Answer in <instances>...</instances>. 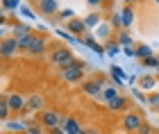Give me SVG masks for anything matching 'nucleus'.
Listing matches in <instances>:
<instances>
[{
  "mask_svg": "<svg viewBox=\"0 0 159 134\" xmlns=\"http://www.w3.org/2000/svg\"><path fill=\"white\" fill-rule=\"evenodd\" d=\"M105 80H89V82H84L82 84V91L86 96H91V98H100L102 96V91H105Z\"/></svg>",
  "mask_w": 159,
  "mask_h": 134,
  "instance_id": "nucleus-4",
  "label": "nucleus"
},
{
  "mask_svg": "<svg viewBox=\"0 0 159 134\" xmlns=\"http://www.w3.org/2000/svg\"><path fill=\"white\" fill-rule=\"evenodd\" d=\"M64 118L59 116V111L57 109H43L41 111V125L46 130H52V127H59Z\"/></svg>",
  "mask_w": 159,
  "mask_h": 134,
  "instance_id": "nucleus-3",
  "label": "nucleus"
},
{
  "mask_svg": "<svg viewBox=\"0 0 159 134\" xmlns=\"http://www.w3.org/2000/svg\"><path fill=\"white\" fill-rule=\"evenodd\" d=\"M111 25H114V27H123V20H120V11H116V14L111 16Z\"/></svg>",
  "mask_w": 159,
  "mask_h": 134,
  "instance_id": "nucleus-31",
  "label": "nucleus"
},
{
  "mask_svg": "<svg viewBox=\"0 0 159 134\" xmlns=\"http://www.w3.org/2000/svg\"><path fill=\"white\" fill-rule=\"evenodd\" d=\"M20 14H23V16H27V18H34V14H32L30 7H20Z\"/></svg>",
  "mask_w": 159,
  "mask_h": 134,
  "instance_id": "nucleus-35",
  "label": "nucleus"
},
{
  "mask_svg": "<svg viewBox=\"0 0 159 134\" xmlns=\"http://www.w3.org/2000/svg\"><path fill=\"white\" fill-rule=\"evenodd\" d=\"M50 134H66V132H64V127L59 125V127H52V130H50Z\"/></svg>",
  "mask_w": 159,
  "mask_h": 134,
  "instance_id": "nucleus-38",
  "label": "nucleus"
},
{
  "mask_svg": "<svg viewBox=\"0 0 159 134\" xmlns=\"http://www.w3.org/2000/svg\"><path fill=\"white\" fill-rule=\"evenodd\" d=\"M7 102H9L11 111H25L27 98H23V93H18V91H14V93H7Z\"/></svg>",
  "mask_w": 159,
  "mask_h": 134,
  "instance_id": "nucleus-7",
  "label": "nucleus"
},
{
  "mask_svg": "<svg viewBox=\"0 0 159 134\" xmlns=\"http://www.w3.org/2000/svg\"><path fill=\"white\" fill-rule=\"evenodd\" d=\"M84 23H86V27H96L100 23V16H98V14H89V16L84 18Z\"/></svg>",
  "mask_w": 159,
  "mask_h": 134,
  "instance_id": "nucleus-25",
  "label": "nucleus"
},
{
  "mask_svg": "<svg viewBox=\"0 0 159 134\" xmlns=\"http://www.w3.org/2000/svg\"><path fill=\"white\" fill-rule=\"evenodd\" d=\"M46 48H48V41L46 37H41V34H34V39H32V46H30V55H43L46 52Z\"/></svg>",
  "mask_w": 159,
  "mask_h": 134,
  "instance_id": "nucleus-9",
  "label": "nucleus"
},
{
  "mask_svg": "<svg viewBox=\"0 0 159 134\" xmlns=\"http://www.w3.org/2000/svg\"><path fill=\"white\" fill-rule=\"evenodd\" d=\"M32 39H34V34H30V37H20L18 39V48H20V50H30V46H32Z\"/></svg>",
  "mask_w": 159,
  "mask_h": 134,
  "instance_id": "nucleus-24",
  "label": "nucleus"
},
{
  "mask_svg": "<svg viewBox=\"0 0 159 134\" xmlns=\"http://www.w3.org/2000/svg\"><path fill=\"white\" fill-rule=\"evenodd\" d=\"M5 127L9 130V132H25L27 130L20 121H5Z\"/></svg>",
  "mask_w": 159,
  "mask_h": 134,
  "instance_id": "nucleus-21",
  "label": "nucleus"
},
{
  "mask_svg": "<svg viewBox=\"0 0 159 134\" xmlns=\"http://www.w3.org/2000/svg\"><path fill=\"white\" fill-rule=\"evenodd\" d=\"M9 111H11V107H9V102H7V96H2V98H0V118H2V121H7Z\"/></svg>",
  "mask_w": 159,
  "mask_h": 134,
  "instance_id": "nucleus-22",
  "label": "nucleus"
},
{
  "mask_svg": "<svg viewBox=\"0 0 159 134\" xmlns=\"http://www.w3.org/2000/svg\"><path fill=\"white\" fill-rule=\"evenodd\" d=\"M84 70H86V64H84V61H80V59H75L68 68L61 70V77L66 82H70V84H77V82L84 80Z\"/></svg>",
  "mask_w": 159,
  "mask_h": 134,
  "instance_id": "nucleus-2",
  "label": "nucleus"
},
{
  "mask_svg": "<svg viewBox=\"0 0 159 134\" xmlns=\"http://www.w3.org/2000/svg\"><path fill=\"white\" fill-rule=\"evenodd\" d=\"M82 46H84V48H89V50H93L96 55H100V57H102V55L107 52V48H102L93 37H89V34H84V37H82Z\"/></svg>",
  "mask_w": 159,
  "mask_h": 134,
  "instance_id": "nucleus-11",
  "label": "nucleus"
},
{
  "mask_svg": "<svg viewBox=\"0 0 159 134\" xmlns=\"http://www.w3.org/2000/svg\"><path fill=\"white\" fill-rule=\"evenodd\" d=\"M123 127L127 132H139L143 127V118L136 114V111H129V114H125V118H123Z\"/></svg>",
  "mask_w": 159,
  "mask_h": 134,
  "instance_id": "nucleus-5",
  "label": "nucleus"
},
{
  "mask_svg": "<svg viewBox=\"0 0 159 134\" xmlns=\"http://www.w3.org/2000/svg\"><path fill=\"white\" fill-rule=\"evenodd\" d=\"M118 52H120V46L118 43H109V46H107V55H109V57H116Z\"/></svg>",
  "mask_w": 159,
  "mask_h": 134,
  "instance_id": "nucleus-28",
  "label": "nucleus"
},
{
  "mask_svg": "<svg viewBox=\"0 0 159 134\" xmlns=\"http://www.w3.org/2000/svg\"><path fill=\"white\" fill-rule=\"evenodd\" d=\"M66 30L73 34V37H75V34H77V37H80V34H84L86 32L84 18H70V20H66Z\"/></svg>",
  "mask_w": 159,
  "mask_h": 134,
  "instance_id": "nucleus-10",
  "label": "nucleus"
},
{
  "mask_svg": "<svg viewBox=\"0 0 159 134\" xmlns=\"http://www.w3.org/2000/svg\"><path fill=\"white\" fill-rule=\"evenodd\" d=\"M132 43H134V39L129 37V32L127 30H120V34H118V46L120 48H132Z\"/></svg>",
  "mask_w": 159,
  "mask_h": 134,
  "instance_id": "nucleus-18",
  "label": "nucleus"
},
{
  "mask_svg": "<svg viewBox=\"0 0 159 134\" xmlns=\"http://www.w3.org/2000/svg\"><path fill=\"white\" fill-rule=\"evenodd\" d=\"M143 66H148V68H159V57H157V55L148 57L146 61H143Z\"/></svg>",
  "mask_w": 159,
  "mask_h": 134,
  "instance_id": "nucleus-26",
  "label": "nucleus"
},
{
  "mask_svg": "<svg viewBox=\"0 0 159 134\" xmlns=\"http://www.w3.org/2000/svg\"><path fill=\"white\" fill-rule=\"evenodd\" d=\"M125 2H127V5H132V2H136V0H125Z\"/></svg>",
  "mask_w": 159,
  "mask_h": 134,
  "instance_id": "nucleus-41",
  "label": "nucleus"
},
{
  "mask_svg": "<svg viewBox=\"0 0 159 134\" xmlns=\"http://www.w3.org/2000/svg\"><path fill=\"white\" fill-rule=\"evenodd\" d=\"M61 127H64V132L66 134H77L80 130H82V125L77 123V118H70V116H66L61 121Z\"/></svg>",
  "mask_w": 159,
  "mask_h": 134,
  "instance_id": "nucleus-13",
  "label": "nucleus"
},
{
  "mask_svg": "<svg viewBox=\"0 0 159 134\" xmlns=\"http://www.w3.org/2000/svg\"><path fill=\"white\" fill-rule=\"evenodd\" d=\"M77 134H89V130H86V127H82V130H80Z\"/></svg>",
  "mask_w": 159,
  "mask_h": 134,
  "instance_id": "nucleus-40",
  "label": "nucleus"
},
{
  "mask_svg": "<svg viewBox=\"0 0 159 134\" xmlns=\"http://www.w3.org/2000/svg\"><path fill=\"white\" fill-rule=\"evenodd\" d=\"M57 11H59V2L57 0H43L39 5V14H43V16H52Z\"/></svg>",
  "mask_w": 159,
  "mask_h": 134,
  "instance_id": "nucleus-12",
  "label": "nucleus"
},
{
  "mask_svg": "<svg viewBox=\"0 0 159 134\" xmlns=\"http://www.w3.org/2000/svg\"><path fill=\"white\" fill-rule=\"evenodd\" d=\"M132 93H134V98H136V100H141L143 105H146V102H148V98H146V96H143V93H141V91H139V89H134V91H132Z\"/></svg>",
  "mask_w": 159,
  "mask_h": 134,
  "instance_id": "nucleus-34",
  "label": "nucleus"
},
{
  "mask_svg": "<svg viewBox=\"0 0 159 134\" xmlns=\"http://www.w3.org/2000/svg\"><path fill=\"white\" fill-rule=\"evenodd\" d=\"M157 73H159V68H157Z\"/></svg>",
  "mask_w": 159,
  "mask_h": 134,
  "instance_id": "nucleus-45",
  "label": "nucleus"
},
{
  "mask_svg": "<svg viewBox=\"0 0 159 134\" xmlns=\"http://www.w3.org/2000/svg\"><path fill=\"white\" fill-rule=\"evenodd\" d=\"M32 2H37V5H41V2H43V0H32Z\"/></svg>",
  "mask_w": 159,
  "mask_h": 134,
  "instance_id": "nucleus-42",
  "label": "nucleus"
},
{
  "mask_svg": "<svg viewBox=\"0 0 159 134\" xmlns=\"http://www.w3.org/2000/svg\"><path fill=\"white\" fill-rule=\"evenodd\" d=\"M155 2H157V5H159V0H155Z\"/></svg>",
  "mask_w": 159,
  "mask_h": 134,
  "instance_id": "nucleus-44",
  "label": "nucleus"
},
{
  "mask_svg": "<svg viewBox=\"0 0 159 134\" xmlns=\"http://www.w3.org/2000/svg\"><path fill=\"white\" fill-rule=\"evenodd\" d=\"M120 20H123V30H127V27L134 23V9H132V5H125L120 9Z\"/></svg>",
  "mask_w": 159,
  "mask_h": 134,
  "instance_id": "nucleus-14",
  "label": "nucleus"
},
{
  "mask_svg": "<svg viewBox=\"0 0 159 134\" xmlns=\"http://www.w3.org/2000/svg\"><path fill=\"white\" fill-rule=\"evenodd\" d=\"M116 96H120L116 87H105V91H102V96H100V98H102L105 102H109V100H114Z\"/></svg>",
  "mask_w": 159,
  "mask_h": 134,
  "instance_id": "nucleus-20",
  "label": "nucleus"
},
{
  "mask_svg": "<svg viewBox=\"0 0 159 134\" xmlns=\"http://www.w3.org/2000/svg\"><path fill=\"white\" fill-rule=\"evenodd\" d=\"M23 134H30V132H27V130H25V132H23Z\"/></svg>",
  "mask_w": 159,
  "mask_h": 134,
  "instance_id": "nucleus-43",
  "label": "nucleus"
},
{
  "mask_svg": "<svg viewBox=\"0 0 159 134\" xmlns=\"http://www.w3.org/2000/svg\"><path fill=\"white\" fill-rule=\"evenodd\" d=\"M109 32H111V27H109V25H100L98 37H100V39H105V37H109Z\"/></svg>",
  "mask_w": 159,
  "mask_h": 134,
  "instance_id": "nucleus-30",
  "label": "nucleus"
},
{
  "mask_svg": "<svg viewBox=\"0 0 159 134\" xmlns=\"http://www.w3.org/2000/svg\"><path fill=\"white\" fill-rule=\"evenodd\" d=\"M11 34H14L16 39H20V37H30V34H32V27L25 25V23H14V25H11Z\"/></svg>",
  "mask_w": 159,
  "mask_h": 134,
  "instance_id": "nucleus-15",
  "label": "nucleus"
},
{
  "mask_svg": "<svg viewBox=\"0 0 159 134\" xmlns=\"http://www.w3.org/2000/svg\"><path fill=\"white\" fill-rule=\"evenodd\" d=\"M86 2H89V7H100L105 0H86Z\"/></svg>",
  "mask_w": 159,
  "mask_h": 134,
  "instance_id": "nucleus-37",
  "label": "nucleus"
},
{
  "mask_svg": "<svg viewBox=\"0 0 159 134\" xmlns=\"http://www.w3.org/2000/svg\"><path fill=\"white\" fill-rule=\"evenodd\" d=\"M0 50H2V57H5V59H11L14 55L20 50V48H18V39H16V37L2 39V48H0Z\"/></svg>",
  "mask_w": 159,
  "mask_h": 134,
  "instance_id": "nucleus-6",
  "label": "nucleus"
},
{
  "mask_svg": "<svg viewBox=\"0 0 159 134\" xmlns=\"http://www.w3.org/2000/svg\"><path fill=\"white\" fill-rule=\"evenodd\" d=\"M109 75H111L116 82H125V70H123L120 66H111V68H109Z\"/></svg>",
  "mask_w": 159,
  "mask_h": 134,
  "instance_id": "nucleus-23",
  "label": "nucleus"
},
{
  "mask_svg": "<svg viewBox=\"0 0 159 134\" xmlns=\"http://www.w3.org/2000/svg\"><path fill=\"white\" fill-rule=\"evenodd\" d=\"M30 111H43V96L41 93H32L30 98H27L23 114H30Z\"/></svg>",
  "mask_w": 159,
  "mask_h": 134,
  "instance_id": "nucleus-8",
  "label": "nucleus"
},
{
  "mask_svg": "<svg viewBox=\"0 0 159 134\" xmlns=\"http://www.w3.org/2000/svg\"><path fill=\"white\" fill-rule=\"evenodd\" d=\"M125 107H127V98L125 96H116L114 100L107 102V109H109V111H120V109H125Z\"/></svg>",
  "mask_w": 159,
  "mask_h": 134,
  "instance_id": "nucleus-16",
  "label": "nucleus"
},
{
  "mask_svg": "<svg viewBox=\"0 0 159 134\" xmlns=\"http://www.w3.org/2000/svg\"><path fill=\"white\" fill-rule=\"evenodd\" d=\"M155 87H157V77H152V75H143V77H139V89L150 91V89H155Z\"/></svg>",
  "mask_w": 159,
  "mask_h": 134,
  "instance_id": "nucleus-17",
  "label": "nucleus"
},
{
  "mask_svg": "<svg viewBox=\"0 0 159 134\" xmlns=\"http://www.w3.org/2000/svg\"><path fill=\"white\" fill-rule=\"evenodd\" d=\"M75 59L77 57H75V52L70 50V48H52V52H50V61H52L55 66H59L61 70L68 68Z\"/></svg>",
  "mask_w": 159,
  "mask_h": 134,
  "instance_id": "nucleus-1",
  "label": "nucleus"
},
{
  "mask_svg": "<svg viewBox=\"0 0 159 134\" xmlns=\"http://www.w3.org/2000/svg\"><path fill=\"white\" fill-rule=\"evenodd\" d=\"M59 18H75V14H73V9H61Z\"/></svg>",
  "mask_w": 159,
  "mask_h": 134,
  "instance_id": "nucleus-32",
  "label": "nucleus"
},
{
  "mask_svg": "<svg viewBox=\"0 0 159 134\" xmlns=\"http://www.w3.org/2000/svg\"><path fill=\"white\" fill-rule=\"evenodd\" d=\"M123 50H125L127 57H136V46H132V48H123Z\"/></svg>",
  "mask_w": 159,
  "mask_h": 134,
  "instance_id": "nucleus-36",
  "label": "nucleus"
},
{
  "mask_svg": "<svg viewBox=\"0 0 159 134\" xmlns=\"http://www.w3.org/2000/svg\"><path fill=\"white\" fill-rule=\"evenodd\" d=\"M148 105L159 111V93H150V96H148Z\"/></svg>",
  "mask_w": 159,
  "mask_h": 134,
  "instance_id": "nucleus-27",
  "label": "nucleus"
},
{
  "mask_svg": "<svg viewBox=\"0 0 159 134\" xmlns=\"http://www.w3.org/2000/svg\"><path fill=\"white\" fill-rule=\"evenodd\" d=\"M148 57H152V48L150 46H136V59H141V61H146Z\"/></svg>",
  "mask_w": 159,
  "mask_h": 134,
  "instance_id": "nucleus-19",
  "label": "nucleus"
},
{
  "mask_svg": "<svg viewBox=\"0 0 159 134\" xmlns=\"http://www.w3.org/2000/svg\"><path fill=\"white\" fill-rule=\"evenodd\" d=\"M2 9H18V0H2Z\"/></svg>",
  "mask_w": 159,
  "mask_h": 134,
  "instance_id": "nucleus-29",
  "label": "nucleus"
},
{
  "mask_svg": "<svg viewBox=\"0 0 159 134\" xmlns=\"http://www.w3.org/2000/svg\"><path fill=\"white\" fill-rule=\"evenodd\" d=\"M41 130H43V125H27V132L30 134H41Z\"/></svg>",
  "mask_w": 159,
  "mask_h": 134,
  "instance_id": "nucleus-33",
  "label": "nucleus"
},
{
  "mask_svg": "<svg viewBox=\"0 0 159 134\" xmlns=\"http://www.w3.org/2000/svg\"><path fill=\"white\" fill-rule=\"evenodd\" d=\"M136 134H152V132H150V127H146V125H143V127L136 132Z\"/></svg>",
  "mask_w": 159,
  "mask_h": 134,
  "instance_id": "nucleus-39",
  "label": "nucleus"
}]
</instances>
